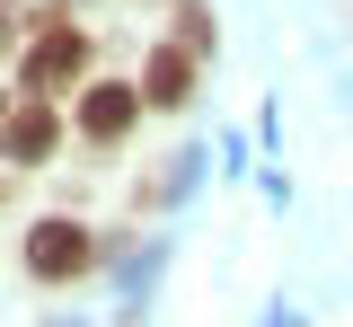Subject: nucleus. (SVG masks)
Returning a JSON list of instances; mask_svg holds the SVG:
<instances>
[{
    "instance_id": "obj_1",
    "label": "nucleus",
    "mask_w": 353,
    "mask_h": 327,
    "mask_svg": "<svg viewBox=\"0 0 353 327\" xmlns=\"http://www.w3.org/2000/svg\"><path fill=\"white\" fill-rule=\"evenodd\" d=\"M27 27H36V45H27V89H36V97L71 89V80L88 71V36L62 18V9H44V18H27Z\"/></svg>"
},
{
    "instance_id": "obj_2",
    "label": "nucleus",
    "mask_w": 353,
    "mask_h": 327,
    "mask_svg": "<svg viewBox=\"0 0 353 327\" xmlns=\"http://www.w3.org/2000/svg\"><path fill=\"white\" fill-rule=\"evenodd\" d=\"M88 266H97V239H88L71 212H53V221H36V230H27V275L71 283V275H88Z\"/></svg>"
},
{
    "instance_id": "obj_3",
    "label": "nucleus",
    "mask_w": 353,
    "mask_h": 327,
    "mask_svg": "<svg viewBox=\"0 0 353 327\" xmlns=\"http://www.w3.org/2000/svg\"><path fill=\"white\" fill-rule=\"evenodd\" d=\"M132 115H141V89H124V80H88L80 89V133L88 141H124Z\"/></svg>"
},
{
    "instance_id": "obj_4",
    "label": "nucleus",
    "mask_w": 353,
    "mask_h": 327,
    "mask_svg": "<svg viewBox=\"0 0 353 327\" xmlns=\"http://www.w3.org/2000/svg\"><path fill=\"white\" fill-rule=\"evenodd\" d=\"M53 133H62V124H53V106H44V97H27V106H9V124H0V150H9L18 168H36L44 150H53Z\"/></svg>"
},
{
    "instance_id": "obj_5",
    "label": "nucleus",
    "mask_w": 353,
    "mask_h": 327,
    "mask_svg": "<svg viewBox=\"0 0 353 327\" xmlns=\"http://www.w3.org/2000/svg\"><path fill=\"white\" fill-rule=\"evenodd\" d=\"M194 97V53L185 45H159L141 62V106H185Z\"/></svg>"
},
{
    "instance_id": "obj_6",
    "label": "nucleus",
    "mask_w": 353,
    "mask_h": 327,
    "mask_svg": "<svg viewBox=\"0 0 353 327\" xmlns=\"http://www.w3.org/2000/svg\"><path fill=\"white\" fill-rule=\"evenodd\" d=\"M176 45L203 53V45H212V18H203V9H176Z\"/></svg>"
},
{
    "instance_id": "obj_7",
    "label": "nucleus",
    "mask_w": 353,
    "mask_h": 327,
    "mask_svg": "<svg viewBox=\"0 0 353 327\" xmlns=\"http://www.w3.org/2000/svg\"><path fill=\"white\" fill-rule=\"evenodd\" d=\"M18 27H27V18H18V9H0V45H18Z\"/></svg>"
},
{
    "instance_id": "obj_8",
    "label": "nucleus",
    "mask_w": 353,
    "mask_h": 327,
    "mask_svg": "<svg viewBox=\"0 0 353 327\" xmlns=\"http://www.w3.org/2000/svg\"><path fill=\"white\" fill-rule=\"evenodd\" d=\"M0 115H9V97H0Z\"/></svg>"
},
{
    "instance_id": "obj_9",
    "label": "nucleus",
    "mask_w": 353,
    "mask_h": 327,
    "mask_svg": "<svg viewBox=\"0 0 353 327\" xmlns=\"http://www.w3.org/2000/svg\"><path fill=\"white\" fill-rule=\"evenodd\" d=\"M0 195H9V177H0Z\"/></svg>"
}]
</instances>
